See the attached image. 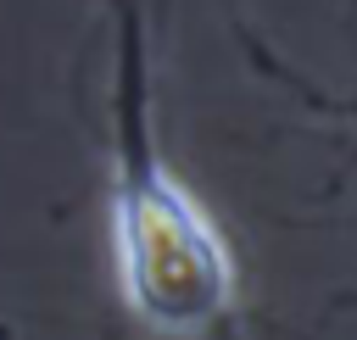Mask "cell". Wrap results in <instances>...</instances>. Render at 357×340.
Returning <instances> with one entry per match:
<instances>
[{"label":"cell","mask_w":357,"mask_h":340,"mask_svg":"<svg viewBox=\"0 0 357 340\" xmlns=\"http://www.w3.org/2000/svg\"><path fill=\"white\" fill-rule=\"evenodd\" d=\"M117 167H112V256L123 307L167 340H195L234 312V251L190 184L162 162L151 134L145 17L117 0Z\"/></svg>","instance_id":"obj_1"}]
</instances>
